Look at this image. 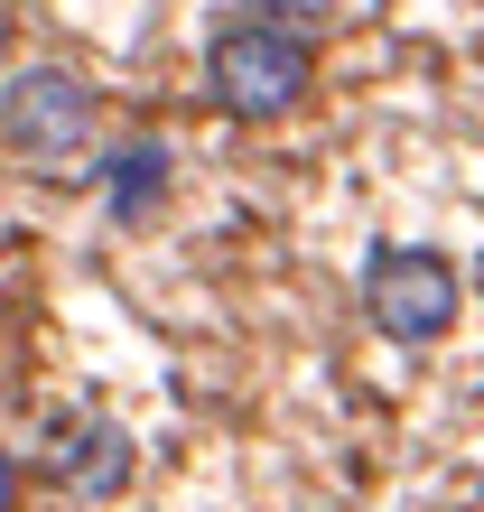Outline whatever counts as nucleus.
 I'll list each match as a JSON object with an SVG mask.
<instances>
[{
    "mask_svg": "<svg viewBox=\"0 0 484 512\" xmlns=\"http://www.w3.org/2000/svg\"><path fill=\"white\" fill-rule=\"evenodd\" d=\"M317 75V38L298 10H233L215 28V56H205V84H215V103L233 122H270V112H289L308 94Z\"/></svg>",
    "mask_w": 484,
    "mask_h": 512,
    "instance_id": "f257e3e1",
    "label": "nucleus"
},
{
    "mask_svg": "<svg viewBox=\"0 0 484 512\" xmlns=\"http://www.w3.org/2000/svg\"><path fill=\"white\" fill-rule=\"evenodd\" d=\"M84 140H94V84L75 66H19L0 84V159L66 168Z\"/></svg>",
    "mask_w": 484,
    "mask_h": 512,
    "instance_id": "f03ea898",
    "label": "nucleus"
},
{
    "mask_svg": "<svg viewBox=\"0 0 484 512\" xmlns=\"http://www.w3.org/2000/svg\"><path fill=\"white\" fill-rule=\"evenodd\" d=\"M457 270H447L438 252H373V270H363V308H373L382 336L401 345H429L457 326Z\"/></svg>",
    "mask_w": 484,
    "mask_h": 512,
    "instance_id": "7ed1b4c3",
    "label": "nucleus"
},
{
    "mask_svg": "<svg viewBox=\"0 0 484 512\" xmlns=\"http://www.w3.org/2000/svg\"><path fill=\"white\" fill-rule=\"evenodd\" d=\"M47 475L66 494L103 503V494L131 485V438H121L103 410H75V419H56V429H47Z\"/></svg>",
    "mask_w": 484,
    "mask_h": 512,
    "instance_id": "20e7f679",
    "label": "nucleus"
},
{
    "mask_svg": "<svg viewBox=\"0 0 484 512\" xmlns=\"http://www.w3.org/2000/svg\"><path fill=\"white\" fill-rule=\"evenodd\" d=\"M94 187H112V215H140V205L168 187V140H121V149H103V177H94Z\"/></svg>",
    "mask_w": 484,
    "mask_h": 512,
    "instance_id": "39448f33",
    "label": "nucleus"
},
{
    "mask_svg": "<svg viewBox=\"0 0 484 512\" xmlns=\"http://www.w3.org/2000/svg\"><path fill=\"white\" fill-rule=\"evenodd\" d=\"M19 485H28V475H19V457H10V447H0V512H19Z\"/></svg>",
    "mask_w": 484,
    "mask_h": 512,
    "instance_id": "423d86ee",
    "label": "nucleus"
}]
</instances>
